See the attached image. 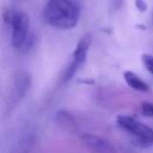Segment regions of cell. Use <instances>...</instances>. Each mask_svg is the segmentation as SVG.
Returning <instances> with one entry per match:
<instances>
[{
  "label": "cell",
  "instance_id": "cell-4",
  "mask_svg": "<svg viewBox=\"0 0 153 153\" xmlns=\"http://www.w3.org/2000/svg\"><path fill=\"white\" fill-rule=\"evenodd\" d=\"M91 44H92V35L88 32L85 33L78 41L76 47L72 53L71 60L61 74V82L62 84L69 81L75 75V73L79 71V68L85 63L86 57H87V51H88Z\"/></svg>",
  "mask_w": 153,
  "mask_h": 153
},
{
  "label": "cell",
  "instance_id": "cell-11",
  "mask_svg": "<svg viewBox=\"0 0 153 153\" xmlns=\"http://www.w3.org/2000/svg\"><path fill=\"white\" fill-rule=\"evenodd\" d=\"M135 7L139 10V12H146L147 11V4L145 0H135Z\"/></svg>",
  "mask_w": 153,
  "mask_h": 153
},
{
  "label": "cell",
  "instance_id": "cell-5",
  "mask_svg": "<svg viewBox=\"0 0 153 153\" xmlns=\"http://www.w3.org/2000/svg\"><path fill=\"white\" fill-rule=\"evenodd\" d=\"M81 141L93 153H118L114 145L106 139L92 133H84L81 135Z\"/></svg>",
  "mask_w": 153,
  "mask_h": 153
},
{
  "label": "cell",
  "instance_id": "cell-1",
  "mask_svg": "<svg viewBox=\"0 0 153 153\" xmlns=\"http://www.w3.org/2000/svg\"><path fill=\"white\" fill-rule=\"evenodd\" d=\"M45 23L59 30L75 27L80 19V7L74 0H49L43 10Z\"/></svg>",
  "mask_w": 153,
  "mask_h": 153
},
{
  "label": "cell",
  "instance_id": "cell-7",
  "mask_svg": "<svg viewBox=\"0 0 153 153\" xmlns=\"http://www.w3.org/2000/svg\"><path fill=\"white\" fill-rule=\"evenodd\" d=\"M54 121H55V123H56L61 129H63V130L74 133V131H76V129H78V123H76L74 116H73L69 111H67V110H65V109H61V110H59V111L55 114Z\"/></svg>",
  "mask_w": 153,
  "mask_h": 153
},
{
  "label": "cell",
  "instance_id": "cell-3",
  "mask_svg": "<svg viewBox=\"0 0 153 153\" xmlns=\"http://www.w3.org/2000/svg\"><path fill=\"white\" fill-rule=\"evenodd\" d=\"M6 22L11 27V45L16 49L22 48L26 43L30 29V18L27 13L20 11L7 12Z\"/></svg>",
  "mask_w": 153,
  "mask_h": 153
},
{
  "label": "cell",
  "instance_id": "cell-9",
  "mask_svg": "<svg viewBox=\"0 0 153 153\" xmlns=\"http://www.w3.org/2000/svg\"><path fill=\"white\" fill-rule=\"evenodd\" d=\"M141 62L143 67L153 75V55L151 54H142L141 55Z\"/></svg>",
  "mask_w": 153,
  "mask_h": 153
},
{
  "label": "cell",
  "instance_id": "cell-8",
  "mask_svg": "<svg viewBox=\"0 0 153 153\" xmlns=\"http://www.w3.org/2000/svg\"><path fill=\"white\" fill-rule=\"evenodd\" d=\"M123 79L129 87H131L133 90H135L137 92H145L146 93V92H149V90H151L149 85L142 78H140L136 73H134L133 71H124L123 72Z\"/></svg>",
  "mask_w": 153,
  "mask_h": 153
},
{
  "label": "cell",
  "instance_id": "cell-12",
  "mask_svg": "<svg viewBox=\"0 0 153 153\" xmlns=\"http://www.w3.org/2000/svg\"><path fill=\"white\" fill-rule=\"evenodd\" d=\"M123 1L124 0H111V4H112V6H114V8H120L121 6H122V4H123Z\"/></svg>",
  "mask_w": 153,
  "mask_h": 153
},
{
  "label": "cell",
  "instance_id": "cell-2",
  "mask_svg": "<svg viewBox=\"0 0 153 153\" xmlns=\"http://www.w3.org/2000/svg\"><path fill=\"white\" fill-rule=\"evenodd\" d=\"M116 123L131 136V140L136 146L147 148L153 145V129L143 122H140L131 116L117 115Z\"/></svg>",
  "mask_w": 153,
  "mask_h": 153
},
{
  "label": "cell",
  "instance_id": "cell-10",
  "mask_svg": "<svg viewBox=\"0 0 153 153\" xmlns=\"http://www.w3.org/2000/svg\"><path fill=\"white\" fill-rule=\"evenodd\" d=\"M140 112L145 117H153V103H151V102H142L140 104Z\"/></svg>",
  "mask_w": 153,
  "mask_h": 153
},
{
  "label": "cell",
  "instance_id": "cell-6",
  "mask_svg": "<svg viewBox=\"0 0 153 153\" xmlns=\"http://www.w3.org/2000/svg\"><path fill=\"white\" fill-rule=\"evenodd\" d=\"M31 85V76L26 72H18L13 81V93L17 100H20L27 92Z\"/></svg>",
  "mask_w": 153,
  "mask_h": 153
}]
</instances>
